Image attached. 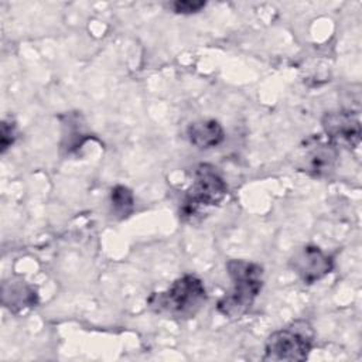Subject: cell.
Wrapping results in <instances>:
<instances>
[{"label":"cell","mask_w":362,"mask_h":362,"mask_svg":"<svg viewBox=\"0 0 362 362\" xmlns=\"http://www.w3.org/2000/svg\"><path fill=\"white\" fill-rule=\"evenodd\" d=\"M232 288L219 298L216 308L228 318H239L247 313L263 287V269L260 264L232 259L226 263Z\"/></svg>","instance_id":"cell-1"},{"label":"cell","mask_w":362,"mask_h":362,"mask_svg":"<svg viewBox=\"0 0 362 362\" xmlns=\"http://www.w3.org/2000/svg\"><path fill=\"white\" fill-rule=\"evenodd\" d=\"M206 301V290L202 280L194 274H184L161 293L148 298L150 307L167 317L187 320L197 315Z\"/></svg>","instance_id":"cell-2"},{"label":"cell","mask_w":362,"mask_h":362,"mask_svg":"<svg viewBox=\"0 0 362 362\" xmlns=\"http://www.w3.org/2000/svg\"><path fill=\"white\" fill-rule=\"evenodd\" d=\"M226 182L216 167L201 163L194 171V181L182 201V218L194 221L202 211L219 205L226 197Z\"/></svg>","instance_id":"cell-3"},{"label":"cell","mask_w":362,"mask_h":362,"mask_svg":"<svg viewBox=\"0 0 362 362\" xmlns=\"http://www.w3.org/2000/svg\"><path fill=\"white\" fill-rule=\"evenodd\" d=\"M314 329L305 320H297L269 335L264 344V361H304L314 344Z\"/></svg>","instance_id":"cell-4"},{"label":"cell","mask_w":362,"mask_h":362,"mask_svg":"<svg viewBox=\"0 0 362 362\" xmlns=\"http://www.w3.org/2000/svg\"><path fill=\"white\" fill-rule=\"evenodd\" d=\"M322 129L331 143L356 148L361 143V123L358 115L349 110L327 112L321 119Z\"/></svg>","instance_id":"cell-5"},{"label":"cell","mask_w":362,"mask_h":362,"mask_svg":"<svg viewBox=\"0 0 362 362\" xmlns=\"http://www.w3.org/2000/svg\"><path fill=\"white\" fill-rule=\"evenodd\" d=\"M290 266L303 283L313 284L331 273L334 262L332 257L318 246L307 245L293 255Z\"/></svg>","instance_id":"cell-6"},{"label":"cell","mask_w":362,"mask_h":362,"mask_svg":"<svg viewBox=\"0 0 362 362\" xmlns=\"http://www.w3.org/2000/svg\"><path fill=\"white\" fill-rule=\"evenodd\" d=\"M187 136L191 144L201 150H206L219 146L225 139V132L219 122L214 119H202L187 127Z\"/></svg>","instance_id":"cell-7"},{"label":"cell","mask_w":362,"mask_h":362,"mask_svg":"<svg viewBox=\"0 0 362 362\" xmlns=\"http://www.w3.org/2000/svg\"><path fill=\"white\" fill-rule=\"evenodd\" d=\"M338 157V151L332 143L315 144L305 156V168L314 175H322L331 171Z\"/></svg>","instance_id":"cell-8"},{"label":"cell","mask_w":362,"mask_h":362,"mask_svg":"<svg viewBox=\"0 0 362 362\" xmlns=\"http://www.w3.org/2000/svg\"><path fill=\"white\" fill-rule=\"evenodd\" d=\"M37 301L34 290L24 281L4 283L3 284V303L11 311H20L27 307H33Z\"/></svg>","instance_id":"cell-9"},{"label":"cell","mask_w":362,"mask_h":362,"mask_svg":"<svg viewBox=\"0 0 362 362\" xmlns=\"http://www.w3.org/2000/svg\"><path fill=\"white\" fill-rule=\"evenodd\" d=\"M110 204L113 212L120 218H126L134 206L133 192L124 185H116L110 191Z\"/></svg>","instance_id":"cell-10"},{"label":"cell","mask_w":362,"mask_h":362,"mask_svg":"<svg viewBox=\"0 0 362 362\" xmlns=\"http://www.w3.org/2000/svg\"><path fill=\"white\" fill-rule=\"evenodd\" d=\"M206 6L205 1L201 0H177L171 3V7L178 14H192L201 11Z\"/></svg>","instance_id":"cell-11"},{"label":"cell","mask_w":362,"mask_h":362,"mask_svg":"<svg viewBox=\"0 0 362 362\" xmlns=\"http://www.w3.org/2000/svg\"><path fill=\"white\" fill-rule=\"evenodd\" d=\"M16 140V124L13 120H3L1 122V133H0V143H1V153H4Z\"/></svg>","instance_id":"cell-12"}]
</instances>
